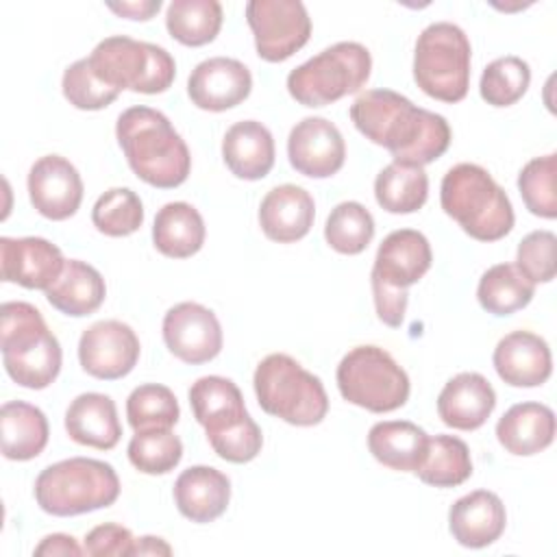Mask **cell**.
Masks as SVG:
<instances>
[{
  "label": "cell",
  "instance_id": "cell-21",
  "mask_svg": "<svg viewBox=\"0 0 557 557\" xmlns=\"http://www.w3.org/2000/svg\"><path fill=\"white\" fill-rule=\"evenodd\" d=\"M496 407L492 383L479 372H459L437 396V416L457 431H474L487 422Z\"/></svg>",
  "mask_w": 557,
  "mask_h": 557
},
{
  "label": "cell",
  "instance_id": "cell-19",
  "mask_svg": "<svg viewBox=\"0 0 557 557\" xmlns=\"http://www.w3.org/2000/svg\"><path fill=\"white\" fill-rule=\"evenodd\" d=\"M496 374L511 387H537L553 372L550 348L531 331H511L494 348Z\"/></svg>",
  "mask_w": 557,
  "mask_h": 557
},
{
  "label": "cell",
  "instance_id": "cell-14",
  "mask_svg": "<svg viewBox=\"0 0 557 557\" xmlns=\"http://www.w3.org/2000/svg\"><path fill=\"white\" fill-rule=\"evenodd\" d=\"M292 168L311 178L337 174L346 159V144L339 128L326 117H302L287 137Z\"/></svg>",
  "mask_w": 557,
  "mask_h": 557
},
{
  "label": "cell",
  "instance_id": "cell-23",
  "mask_svg": "<svg viewBox=\"0 0 557 557\" xmlns=\"http://www.w3.org/2000/svg\"><path fill=\"white\" fill-rule=\"evenodd\" d=\"M231 500V481L211 466H191L174 481L176 509L191 522L205 524L220 518Z\"/></svg>",
  "mask_w": 557,
  "mask_h": 557
},
{
  "label": "cell",
  "instance_id": "cell-47",
  "mask_svg": "<svg viewBox=\"0 0 557 557\" xmlns=\"http://www.w3.org/2000/svg\"><path fill=\"white\" fill-rule=\"evenodd\" d=\"M85 550L76 544V540L72 535L65 533H52L46 535L37 546H35V555H83Z\"/></svg>",
  "mask_w": 557,
  "mask_h": 557
},
{
  "label": "cell",
  "instance_id": "cell-16",
  "mask_svg": "<svg viewBox=\"0 0 557 557\" xmlns=\"http://www.w3.org/2000/svg\"><path fill=\"white\" fill-rule=\"evenodd\" d=\"M67 259L59 246L44 237H2L0 276L26 289H48L63 272Z\"/></svg>",
  "mask_w": 557,
  "mask_h": 557
},
{
  "label": "cell",
  "instance_id": "cell-12",
  "mask_svg": "<svg viewBox=\"0 0 557 557\" xmlns=\"http://www.w3.org/2000/svg\"><path fill=\"white\" fill-rule=\"evenodd\" d=\"M139 350V337L120 320L94 322L78 339V361L83 370L102 381L126 376L137 366Z\"/></svg>",
  "mask_w": 557,
  "mask_h": 557
},
{
  "label": "cell",
  "instance_id": "cell-35",
  "mask_svg": "<svg viewBox=\"0 0 557 557\" xmlns=\"http://www.w3.org/2000/svg\"><path fill=\"white\" fill-rule=\"evenodd\" d=\"M418 479L435 487H455L470 479L472 459L468 444L455 435L429 437V450L422 466L416 470Z\"/></svg>",
  "mask_w": 557,
  "mask_h": 557
},
{
  "label": "cell",
  "instance_id": "cell-25",
  "mask_svg": "<svg viewBox=\"0 0 557 557\" xmlns=\"http://www.w3.org/2000/svg\"><path fill=\"white\" fill-rule=\"evenodd\" d=\"M496 437L511 455H537L555 440V413L542 403L511 405L496 422Z\"/></svg>",
  "mask_w": 557,
  "mask_h": 557
},
{
  "label": "cell",
  "instance_id": "cell-44",
  "mask_svg": "<svg viewBox=\"0 0 557 557\" xmlns=\"http://www.w3.org/2000/svg\"><path fill=\"white\" fill-rule=\"evenodd\" d=\"M207 440H209L213 453L220 459L231 461V463L252 461L261 453V446H263V433L250 416H246L242 422H237L220 433L207 435Z\"/></svg>",
  "mask_w": 557,
  "mask_h": 557
},
{
  "label": "cell",
  "instance_id": "cell-26",
  "mask_svg": "<svg viewBox=\"0 0 557 557\" xmlns=\"http://www.w3.org/2000/svg\"><path fill=\"white\" fill-rule=\"evenodd\" d=\"M222 159L237 178L259 181L274 165V137L257 120L235 122L222 139Z\"/></svg>",
  "mask_w": 557,
  "mask_h": 557
},
{
  "label": "cell",
  "instance_id": "cell-9",
  "mask_svg": "<svg viewBox=\"0 0 557 557\" xmlns=\"http://www.w3.org/2000/svg\"><path fill=\"white\" fill-rule=\"evenodd\" d=\"M87 61L94 74L115 91L161 94L176 76V63L165 48L126 35L102 39Z\"/></svg>",
  "mask_w": 557,
  "mask_h": 557
},
{
  "label": "cell",
  "instance_id": "cell-7",
  "mask_svg": "<svg viewBox=\"0 0 557 557\" xmlns=\"http://www.w3.org/2000/svg\"><path fill=\"white\" fill-rule=\"evenodd\" d=\"M372 70V57L366 46L357 41H339L287 76L289 96L302 107H326L348 94L359 91Z\"/></svg>",
  "mask_w": 557,
  "mask_h": 557
},
{
  "label": "cell",
  "instance_id": "cell-33",
  "mask_svg": "<svg viewBox=\"0 0 557 557\" xmlns=\"http://www.w3.org/2000/svg\"><path fill=\"white\" fill-rule=\"evenodd\" d=\"M535 294L531 283L516 263H496L483 272L476 287L479 305L492 315H509L524 309Z\"/></svg>",
  "mask_w": 557,
  "mask_h": 557
},
{
  "label": "cell",
  "instance_id": "cell-10",
  "mask_svg": "<svg viewBox=\"0 0 557 557\" xmlns=\"http://www.w3.org/2000/svg\"><path fill=\"white\" fill-rule=\"evenodd\" d=\"M337 387L344 400L372 413H387L409 398V376L379 346H355L337 366Z\"/></svg>",
  "mask_w": 557,
  "mask_h": 557
},
{
  "label": "cell",
  "instance_id": "cell-32",
  "mask_svg": "<svg viewBox=\"0 0 557 557\" xmlns=\"http://www.w3.org/2000/svg\"><path fill=\"white\" fill-rule=\"evenodd\" d=\"M429 176L424 168L392 161L374 178V198L389 213H413L424 207Z\"/></svg>",
  "mask_w": 557,
  "mask_h": 557
},
{
  "label": "cell",
  "instance_id": "cell-4",
  "mask_svg": "<svg viewBox=\"0 0 557 557\" xmlns=\"http://www.w3.org/2000/svg\"><path fill=\"white\" fill-rule=\"evenodd\" d=\"M440 202L444 213L472 239L496 242L513 228L516 218L509 196L476 163H457L444 174Z\"/></svg>",
  "mask_w": 557,
  "mask_h": 557
},
{
  "label": "cell",
  "instance_id": "cell-18",
  "mask_svg": "<svg viewBox=\"0 0 557 557\" xmlns=\"http://www.w3.org/2000/svg\"><path fill=\"white\" fill-rule=\"evenodd\" d=\"M431 261L429 239L420 231L398 228L381 242L370 281L394 289H409L429 272Z\"/></svg>",
  "mask_w": 557,
  "mask_h": 557
},
{
  "label": "cell",
  "instance_id": "cell-45",
  "mask_svg": "<svg viewBox=\"0 0 557 557\" xmlns=\"http://www.w3.org/2000/svg\"><path fill=\"white\" fill-rule=\"evenodd\" d=\"M133 548H135L133 533L126 527L115 522L94 527L85 535V544H83V550L94 557H109V555L126 557V555H133Z\"/></svg>",
  "mask_w": 557,
  "mask_h": 557
},
{
  "label": "cell",
  "instance_id": "cell-20",
  "mask_svg": "<svg viewBox=\"0 0 557 557\" xmlns=\"http://www.w3.org/2000/svg\"><path fill=\"white\" fill-rule=\"evenodd\" d=\"M315 218L313 196L292 183L272 187L259 205V226L263 235L278 244L302 239Z\"/></svg>",
  "mask_w": 557,
  "mask_h": 557
},
{
  "label": "cell",
  "instance_id": "cell-11",
  "mask_svg": "<svg viewBox=\"0 0 557 557\" xmlns=\"http://www.w3.org/2000/svg\"><path fill=\"white\" fill-rule=\"evenodd\" d=\"M246 22L263 61L281 63L311 37V17L300 0H250Z\"/></svg>",
  "mask_w": 557,
  "mask_h": 557
},
{
  "label": "cell",
  "instance_id": "cell-28",
  "mask_svg": "<svg viewBox=\"0 0 557 557\" xmlns=\"http://www.w3.org/2000/svg\"><path fill=\"white\" fill-rule=\"evenodd\" d=\"M189 405L196 422L207 435L220 433L248 416L239 387L231 379L218 374L200 376L189 387Z\"/></svg>",
  "mask_w": 557,
  "mask_h": 557
},
{
  "label": "cell",
  "instance_id": "cell-15",
  "mask_svg": "<svg viewBox=\"0 0 557 557\" xmlns=\"http://www.w3.org/2000/svg\"><path fill=\"white\" fill-rule=\"evenodd\" d=\"M28 196L44 218L67 220L83 202V178L65 157L46 154L28 172Z\"/></svg>",
  "mask_w": 557,
  "mask_h": 557
},
{
  "label": "cell",
  "instance_id": "cell-3",
  "mask_svg": "<svg viewBox=\"0 0 557 557\" xmlns=\"http://www.w3.org/2000/svg\"><path fill=\"white\" fill-rule=\"evenodd\" d=\"M0 348L7 374L26 389H44L61 372V344L30 302H2Z\"/></svg>",
  "mask_w": 557,
  "mask_h": 557
},
{
  "label": "cell",
  "instance_id": "cell-22",
  "mask_svg": "<svg viewBox=\"0 0 557 557\" xmlns=\"http://www.w3.org/2000/svg\"><path fill=\"white\" fill-rule=\"evenodd\" d=\"M507 524L503 500L487 490H474L457 498L448 511V529L457 544L466 548H485L494 544Z\"/></svg>",
  "mask_w": 557,
  "mask_h": 557
},
{
  "label": "cell",
  "instance_id": "cell-37",
  "mask_svg": "<svg viewBox=\"0 0 557 557\" xmlns=\"http://www.w3.org/2000/svg\"><path fill=\"white\" fill-rule=\"evenodd\" d=\"M529 83V63L520 57L507 54L485 65L479 81V91L481 98L492 107H511L527 94Z\"/></svg>",
  "mask_w": 557,
  "mask_h": 557
},
{
  "label": "cell",
  "instance_id": "cell-34",
  "mask_svg": "<svg viewBox=\"0 0 557 557\" xmlns=\"http://www.w3.org/2000/svg\"><path fill=\"white\" fill-rule=\"evenodd\" d=\"M165 28L183 46L211 44L222 28V4L218 0H172Z\"/></svg>",
  "mask_w": 557,
  "mask_h": 557
},
{
  "label": "cell",
  "instance_id": "cell-17",
  "mask_svg": "<svg viewBox=\"0 0 557 557\" xmlns=\"http://www.w3.org/2000/svg\"><path fill=\"white\" fill-rule=\"evenodd\" d=\"M252 89L250 70L231 57H211L200 61L189 78V100L202 111H226L242 104Z\"/></svg>",
  "mask_w": 557,
  "mask_h": 557
},
{
  "label": "cell",
  "instance_id": "cell-1",
  "mask_svg": "<svg viewBox=\"0 0 557 557\" xmlns=\"http://www.w3.org/2000/svg\"><path fill=\"white\" fill-rule=\"evenodd\" d=\"M348 115L361 135L387 148L398 163L424 168L450 146L453 133L444 115L416 107L392 89H366Z\"/></svg>",
  "mask_w": 557,
  "mask_h": 557
},
{
  "label": "cell",
  "instance_id": "cell-6",
  "mask_svg": "<svg viewBox=\"0 0 557 557\" xmlns=\"http://www.w3.org/2000/svg\"><path fill=\"white\" fill-rule=\"evenodd\" d=\"M252 385L259 407L287 424L313 426L326 418L329 396L322 381L285 352L263 357Z\"/></svg>",
  "mask_w": 557,
  "mask_h": 557
},
{
  "label": "cell",
  "instance_id": "cell-41",
  "mask_svg": "<svg viewBox=\"0 0 557 557\" xmlns=\"http://www.w3.org/2000/svg\"><path fill=\"white\" fill-rule=\"evenodd\" d=\"M555 176H557L555 152L531 159L518 174V189H520L522 202L537 218L553 220L557 215Z\"/></svg>",
  "mask_w": 557,
  "mask_h": 557
},
{
  "label": "cell",
  "instance_id": "cell-46",
  "mask_svg": "<svg viewBox=\"0 0 557 557\" xmlns=\"http://www.w3.org/2000/svg\"><path fill=\"white\" fill-rule=\"evenodd\" d=\"M372 285V294H374V307H376V315L383 324L396 329L403 324L405 320V311H407V302H409V294L407 289H394V287H385L376 281H370Z\"/></svg>",
  "mask_w": 557,
  "mask_h": 557
},
{
  "label": "cell",
  "instance_id": "cell-8",
  "mask_svg": "<svg viewBox=\"0 0 557 557\" xmlns=\"http://www.w3.org/2000/svg\"><path fill=\"white\" fill-rule=\"evenodd\" d=\"M470 39L453 22L429 24L416 41L413 81L442 102H459L470 87Z\"/></svg>",
  "mask_w": 557,
  "mask_h": 557
},
{
  "label": "cell",
  "instance_id": "cell-27",
  "mask_svg": "<svg viewBox=\"0 0 557 557\" xmlns=\"http://www.w3.org/2000/svg\"><path fill=\"white\" fill-rule=\"evenodd\" d=\"M372 457L398 472H416L429 450V435L409 420H383L368 433Z\"/></svg>",
  "mask_w": 557,
  "mask_h": 557
},
{
  "label": "cell",
  "instance_id": "cell-38",
  "mask_svg": "<svg viewBox=\"0 0 557 557\" xmlns=\"http://www.w3.org/2000/svg\"><path fill=\"white\" fill-rule=\"evenodd\" d=\"M181 409L174 392L159 383H144L126 398V418L135 431L172 429Z\"/></svg>",
  "mask_w": 557,
  "mask_h": 557
},
{
  "label": "cell",
  "instance_id": "cell-49",
  "mask_svg": "<svg viewBox=\"0 0 557 557\" xmlns=\"http://www.w3.org/2000/svg\"><path fill=\"white\" fill-rule=\"evenodd\" d=\"M133 555H172V546L154 535H144L135 540Z\"/></svg>",
  "mask_w": 557,
  "mask_h": 557
},
{
  "label": "cell",
  "instance_id": "cell-39",
  "mask_svg": "<svg viewBox=\"0 0 557 557\" xmlns=\"http://www.w3.org/2000/svg\"><path fill=\"white\" fill-rule=\"evenodd\" d=\"M128 461L144 474H168L183 457V442L172 429L135 431L128 442Z\"/></svg>",
  "mask_w": 557,
  "mask_h": 557
},
{
  "label": "cell",
  "instance_id": "cell-40",
  "mask_svg": "<svg viewBox=\"0 0 557 557\" xmlns=\"http://www.w3.org/2000/svg\"><path fill=\"white\" fill-rule=\"evenodd\" d=\"M94 226L109 237H126L144 224V205L128 187L107 189L91 209Z\"/></svg>",
  "mask_w": 557,
  "mask_h": 557
},
{
  "label": "cell",
  "instance_id": "cell-36",
  "mask_svg": "<svg viewBox=\"0 0 557 557\" xmlns=\"http://www.w3.org/2000/svg\"><path fill=\"white\" fill-rule=\"evenodd\" d=\"M374 237L372 213L355 200L339 202L326 218L324 239L339 255H359Z\"/></svg>",
  "mask_w": 557,
  "mask_h": 557
},
{
  "label": "cell",
  "instance_id": "cell-30",
  "mask_svg": "<svg viewBox=\"0 0 557 557\" xmlns=\"http://www.w3.org/2000/svg\"><path fill=\"white\" fill-rule=\"evenodd\" d=\"M50 426L46 413L24 400H9L0 409L2 455L11 461H28L44 453Z\"/></svg>",
  "mask_w": 557,
  "mask_h": 557
},
{
  "label": "cell",
  "instance_id": "cell-29",
  "mask_svg": "<svg viewBox=\"0 0 557 557\" xmlns=\"http://www.w3.org/2000/svg\"><path fill=\"white\" fill-rule=\"evenodd\" d=\"M104 296L107 285L102 274L81 259H67L59 278L46 289L48 302L72 318L94 313L104 302Z\"/></svg>",
  "mask_w": 557,
  "mask_h": 557
},
{
  "label": "cell",
  "instance_id": "cell-5",
  "mask_svg": "<svg viewBox=\"0 0 557 557\" xmlns=\"http://www.w3.org/2000/svg\"><path fill=\"white\" fill-rule=\"evenodd\" d=\"M120 496V479L111 463L91 457H70L44 468L35 481L41 511L59 518L109 507Z\"/></svg>",
  "mask_w": 557,
  "mask_h": 557
},
{
  "label": "cell",
  "instance_id": "cell-31",
  "mask_svg": "<svg viewBox=\"0 0 557 557\" xmlns=\"http://www.w3.org/2000/svg\"><path fill=\"white\" fill-rule=\"evenodd\" d=\"M205 220L189 202L163 205L152 224L154 248L170 259H187L205 244Z\"/></svg>",
  "mask_w": 557,
  "mask_h": 557
},
{
  "label": "cell",
  "instance_id": "cell-43",
  "mask_svg": "<svg viewBox=\"0 0 557 557\" xmlns=\"http://www.w3.org/2000/svg\"><path fill=\"white\" fill-rule=\"evenodd\" d=\"M555 248L553 231H531L522 237L516 252V268L531 283H550L555 278Z\"/></svg>",
  "mask_w": 557,
  "mask_h": 557
},
{
  "label": "cell",
  "instance_id": "cell-2",
  "mask_svg": "<svg viewBox=\"0 0 557 557\" xmlns=\"http://www.w3.org/2000/svg\"><path fill=\"white\" fill-rule=\"evenodd\" d=\"M115 137L131 170L144 183L172 189L187 181L189 148L161 111L144 104L122 111L115 122Z\"/></svg>",
  "mask_w": 557,
  "mask_h": 557
},
{
  "label": "cell",
  "instance_id": "cell-48",
  "mask_svg": "<svg viewBox=\"0 0 557 557\" xmlns=\"http://www.w3.org/2000/svg\"><path fill=\"white\" fill-rule=\"evenodd\" d=\"M113 13L126 20H150L159 9L161 0H139V2H109L107 4Z\"/></svg>",
  "mask_w": 557,
  "mask_h": 557
},
{
  "label": "cell",
  "instance_id": "cell-24",
  "mask_svg": "<svg viewBox=\"0 0 557 557\" xmlns=\"http://www.w3.org/2000/svg\"><path fill=\"white\" fill-rule=\"evenodd\" d=\"M67 435L89 448L111 450L122 437V424L115 403L107 394L85 392L76 396L65 411Z\"/></svg>",
  "mask_w": 557,
  "mask_h": 557
},
{
  "label": "cell",
  "instance_id": "cell-13",
  "mask_svg": "<svg viewBox=\"0 0 557 557\" xmlns=\"http://www.w3.org/2000/svg\"><path fill=\"white\" fill-rule=\"evenodd\" d=\"M222 339L220 320L200 302H178L163 315V342L168 350L189 366L215 359L222 350Z\"/></svg>",
  "mask_w": 557,
  "mask_h": 557
},
{
  "label": "cell",
  "instance_id": "cell-42",
  "mask_svg": "<svg viewBox=\"0 0 557 557\" xmlns=\"http://www.w3.org/2000/svg\"><path fill=\"white\" fill-rule=\"evenodd\" d=\"M61 89L65 100L83 111L104 109L120 96V91L111 89L94 74L87 57L67 65V70L63 72Z\"/></svg>",
  "mask_w": 557,
  "mask_h": 557
}]
</instances>
